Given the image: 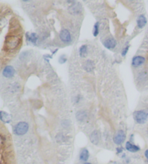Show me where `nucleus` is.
I'll return each instance as SVG.
<instances>
[{
	"label": "nucleus",
	"instance_id": "obj_1",
	"mask_svg": "<svg viewBox=\"0 0 148 164\" xmlns=\"http://www.w3.org/2000/svg\"><path fill=\"white\" fill-rule=\"evenodd\" d=\"M134 120L138 124H145L147 122L148 118V114L145 111H137L133 114Z\"/></svg>",
	"mask_w": 148,
	"mask_h": 164
},
{
	"label": "nucleus",
	"instance_id": "obj_2",
	"mask_svg": "<svg viewBox=\"0 0 148 164\" xmlns=\"http://www.w3.org/2000/svg\"><path fill=\"white\" fill-rule=\"evenodd\" d=\"M28 128H29V127L26 122H19L14 127V132L17 135H23L28 132Z\"/></svg>",
	"mask_w": 148,
	"mask_h": 164
},
{
	"label": "nucleus",
	"instance_id": "obj_3",
	"mask_svg": "<svg viewBox=\"0 0 148 164\" xmlns=\"http://www.w3.org/2000/svg\"><path fill=\"white\" fill-rule=\"evenodd\" d=\"M125 138H126V135L124 131L119 130L116 134L114 135V142L116 145H121L124 142Z\"/></svg>",
	"mask_w": 148,
	"mask_h": 164
},
{
	"label": "nucleus",
	"instance_id": "obj_4",
	"mask_svg": "<svg viewBox=\"0 0 148 164\" xmlns=\"http://www.w3.org/2000/svg\"><path fill=\"white\" fill-rule=\"evenodd\" d=\"M59 37H60L61 40L64 43H69L72 41L70 33L67 29H63L61 30L60 33H59Z\"/></svg>",
	"mask_w": 148,
	"mask_h": 164
},
{
	"label": "nucleus",
	"instance_id": "obj_5",
	"mask_svg": "<svg viewBox=\"0 0 148 164\" xmlns=\"http://www.w3.org/2000/svg\"><path fill=\"white\" fill-rule=\"evenodd\" d=\"M15 73V69H14V67L12 66H6L2 71L3 75L5 77H7V78H10V77H13Z\"/></svg>",
	"mask_w": 148,
	"mask_h": 164
},
{
	"label": "nucleus",
	"instance_id": "obj_6",
	"mask_svg": "<svg viewBox=\"0 0 148 164\" xmlns=\"http://www.w3.org/2000/svg\"><path fill=\"white\" fill-rule=\"evenodd\" d=\"M145 62V57H143L142 56H136L132 59V62H131V64H132L134 67H137L140 66V65L144 64Z\"/></svg>",
	"mask_w": 148,
	"mask_h": 164
},
{
	"label": "nucleus",
	"instance_id": "obj_7",
	"mask_svg": "<svg viewBox=\"0 0 148 164\" xmlns=\"http://www.w3.org/2000/svg\"><path fill=\"white\" fill-rule=\"evenodd\" d=\"M116 41L114 38H108L103 43L104 46L108 49H112L115 48L116 46Z\"/></svg>",
	"mask_w": 148,
	"mask_h": 164
},
{
	"label": "nucleus",
	"instance_id": "obj_8",
	"mask_svg": "<svg viewBox=\"0 0 148 164\" xmlns=\"http://www.w3.org/2000/svg\"><path fill=\"white\" fill-rule=\"evenodd\" d=\"M26 38L28 41L32 43V44H36L37 41H38V36H37V34L35 33H27Z\"/></svg>",
	"mask_w": 148,
	"mask_h": 164
},
{
	"label": "nucleus",
	"instance_id": "obj_9",
	"mask_svg": "<svg viewBox=\"0 0 148 164\" xmlns=\"http://www.w3.org/2000/svg\"><path fill=\"white\" fill-rule=\"evenodd\" d=\"M137 26H138L139 28L145 27V25L147 24V18H146L143 15H139L138 18H137Z\"/></svg>",
	"mask_w": 148,
	"mask_h": 164
},
{
	"label": "nucleus",
	"instance_id": "obj_10",
	"mask_svg": "<svg viewBox=\"0 0 148 164\" xmlns=\"http://www.w3.org/2000/svg\"><path fill=\"white\" fill-rule=\"evenodd\" d=\"M126 148L127 150H129V152H132V153H135L139 151L140 148L137 145L131 144L130 142H127L126 143Z\"/></svg>",
	"mask_w": 148,
	"mask_h": 164
},
{
	"label": "nucleus",
	"instance_id": "obj_11",
	"mask_svg": "<svg viewBox=\"0 0 148 164\" xmlns=\"http://www.w3.org/2000/svg\"><path fill=\"white\" fill-rule=\"evenodd\" d=\"M99 138H100V135L99 132L98 131H95L93 132L90 135V140L92 143L94 144H98V143L99 142Z\"/></svg>",
	"mask_w": 148,
	"mask_h": 164
},
{
	"label": "nucleus",
	"instance_id": "obj_12",
	"mask_svg": "<svg viewBox=\"0 0 148 164\" xmlns=\"http://www.w3.org/2000/svg\"><path fill=\"white\" fill-rule=\"evenodd\" d=\"M89 155H90L89 151L85 148L83 149L80 154V159L81 160V161H88V158H89Z\"/></svg>",
	"mask_w": 148,
	"mask_h": 164
},
{
	"label": "nucleus",
	"instance_id": "obj_13",
	"mask_svg": "<svg viewBox=\"0 0 148 164\" xmlns=\"http://www.w3.org/2000/svg\"><path fill=\"white\" fill-rule=\"evenodd\" d=\"M94 63L92 62L91 60H88L85 62V64L83 65L84 69H85L87 72H92L94 69Z\"/></svg>",
	"mask_w": 148,
	"mask_h": 164
},
{
	"label": "nucleus",
	"instance_id": "obj_14",
	"mask_svg": "<svg viewBox=\"0 0 148 164\" xmlns=\"http://www.w3.org/2000/svg\"><path fill=\"white\" fill-rule=\"evenodd\" d=\"M0 118H1V120L2 122L5 123H10L11 121V117H10V114L5 111L0 112Z\"/></svg>",
	"mask_w": 148,
	"mask_h": 164
},
{
	"label": "nucleus",
	"instance_id": "obj_15",
	"mask_svg": "<svg viewBox=\"0 0 148 164\" xmlns=\"http://www.w3.org/2000/svg\"><path fill=\"white\" fill-rule=\"evenodd\" d=\"M87 52H88L87 46H86V45H83V46L80 47L79 50L80 56L81 57H85L86 54H87Z\"/></svg>",
	"mask_w": 148,
	"mask_h": 164
},
{
	"label": "nucleus",
	"instance_id": "obj_16",
	"mask_svg": "<svg viewBox=\"0 0 148 164\" xmlns=\"http://www.w3.org/2000/svg\"><path fill=\"white\" fill-rule=\"evenodd\" d=\"M99 33V22H96L94 25V30H93V36H97Z\"/></svg>",
	"mask_w": 148,
	"mask_h": 164
},
{
	"label": "nucleus",
	"instance_id": "obj_17",
	"mask_svg": "<svg viewBox=\"0 0 148 164\" xmlns=\"http://www.w3.org/2000/svg\"><path fill=\"white\" fill-rule=\"evenodd\" d=\"M59 63H61V64H63V63L66 62V61H67V58H66L64 55V56H61L60 57V58H59Z\"/></svg>",
	"mask_w": 148,
	"mask_h": 164
},
{
	"label": "nucleus",
	"instance_id": "obj_18",
	"mask_svg": "<svg viewBox=\"0 0 148 164\" xmlns=\"http://www.w3.org/2000/svg\"><path fill=\"white\" fill-rule=\"evenodd\" d=\"M129 48V46H127V47H125V48L124 49H123V51L122 52V55L123 57H124L125 55L127 54V53L128 52Z\"/></svg>",
	"mask_w": 148,
	"mask_h": 164
},
{
	"label": "nucleus",
	"instance_id": "obj_19",
	"mask_svg": "<svg viewBox=\"0 0 148 164\" xmlns=\"http://www.w3.org/2000/svg\"><path fill=\"white\" fill-rule=\"evenodd\" d=\"M145 154L146 158H147L148 159V150H147L145 151Z\"/></svg>",
	"mask_w": 148,
	"mask_h": 164
},
{
	"label": "nucleus",
	"instance_id": "obj_20",
	"mask_svg": "<svg viewBox=\"0 0 148 164\" xmlns=\"http://www.w3.org/2000/svg\"><path fill=\"white\" fill-rule=\"evenodd\" d=\"M85 164H91V163H85Z\"/></svg>",
	"mask_w": 148,
	"mask_h": 164
}]
</instances>
